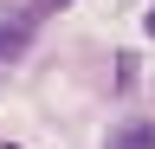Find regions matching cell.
Masks as SVG:
<instances>
[{
	"mask_svg": "<svg viewBox=\"0 0 155 149\" xmlns=\"http://www.w3.org/2000/svg\"><path fill=\"white\" fill-rule=\"evenodd\" d=\"M104 149H155V123H149V117H129V123H116Z\"/></svg>",
	"mask_w": 155,
	"mask_h": 149,
	"instance_id": "obj_1",
	"label": "cell"
},
{
	"mask_svg": "<svg viewBox=\"0 0 155 149\" xmlns=\"http://www.w3.org/2000/svg\"><path fill=\"white\" fill-rule=\"evenodd\" d=\"M32 39V20H0V59H19Z\"/></svg>",
	"mask_w": 155,
	"mask_h": 149,
	"instance_id": "obj_2",
	"label": "cell"
},
{
	"mask_svg": "<svg viewBox=\"0 0 155 149\" xmlns=\"http://www.w3.org/2000/svg\"><path fill=\"white\" fill-rule=\"evenodd\" d=\"M136 84V52H116V91Z\"/></svg>",
	"mask_w": 155,
	"mask_h": 149,
	"instance_id": "obj_3",
	"label": "cell"
},
{
	"mask_svg": "<svg viewBox=\"0 0 155 149\" xmlns=\"http://www.w3.org/2000/svg\"><path fill=\"white\" fill-rule=\"evenodd\" d=\"M58 7H71V0H32V7H26V20H45V13H58Z\"/></svg>",
	"mask_w": 155,
	"mask_h": 149,
	"instance_id": "obj_4",
	"label": "cell"
},
{
	"mask_svg": "<svg viewBox=\"0 0 155 149\" xmlns=\"http://www.w3.org/2000/svg\"><path fill=\"white\" fill-rule=\"evenodd\" d=\"M142 26H149V39H155V7H149V20H142Z\"/></svg>",
	"mask_w": 155,
	"mask_h": 149,
	"instance_id": "obj_5",
	"label": "cell"
}]
</instances>
